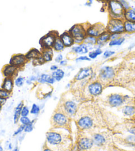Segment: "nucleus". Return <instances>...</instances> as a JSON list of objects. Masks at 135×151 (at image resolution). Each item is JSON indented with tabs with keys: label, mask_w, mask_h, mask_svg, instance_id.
<instances>
[{
	"label": "nucleus",
	"mask_w": 135,
	"mask_h": 151,
	"mask_svg": "<svg viewBox=\"0 0 135 151\" xmlns=\"http://www.w3.org/2000/svg\"><path fill=\"white\" fill-rule=\"evenodd\" d=\"M64 113L68 116V117H73L76 114L78 111V105L73 100H66L63 104Z\"/></svg>",
	"instance_id": "obj_10"
},
{
	"label": "nucleus",
	"mask_w": 135,
	"mask_h": 151,
	"mask_svg": "<svg viewBox=\"0 0 135 151\" xmlns=\"http://www.w3.org/2000/svg\"><path fill=\"white\" fill-rule=\"evenodd\" d=\"M52 49L53 50L56 51V52H62V51H63L64 49H65V47H64V44L59 37L56 38V39L55 40V43H54V45L52 46Z\"/></svg>",
	"instance_id": "obj_26"
},
{
	"label": "nucleus",
	"mask_w": 135,
	"mask_h": 151,
	"mask_svg": "<svg viewBox=\"0 0 135 151\" xmlns=\"http://www.w3.org/2000/svg\"><path fill=\"white\" fill-rule=\"evenodd\" d=\"M59 68V67L58 65H56V64H54V65H52L50 66V70L52 72H54V71H56V70H58Z\"/></svg>",
	"instance_id": "obj_49"
},
{
	"label": "nucleus",
	"mask_w": 135,
	"mask_h": 151,
	"mask_svg": "<svg viewBox=\"0 0 135 151\" xmlns=\"http://www.w3.org/2000/svg\"><path fill=\"white\" fill-rule=\"evenodd\" d=\"M24 106V104L23 101H21L17 107L15 108L14 110V115H13V121H14L15 124H17L19 121L21 117V109Z\"/></svg>",
	"instance_id": "obj_24"
},
{
	"label": "nucleus",
	"mask_w": 135,
	"mask_h": 151,
	"mask_svg": "<svg viewBox=\"0 0 135 151\" xmlns=\"http://www.w3.org/2000/svg\"><path fill=\"white\" fill-rule=\"evenodd\" d=\"M91 59L88 57V56L80 55V56L75 58V62H82V61H90Z\"/></svg>",
	"instance_id": "obj_42"
},
{
	"label": "nucleus",
	"mask_w": 135,
	"mask_h": 151,
	"mask_svg": "<svg viewBox=\"0 0 135 151\" xmlns=\"http://www.w3.org/2000/svg\"><path fill=\"white\" fill-rule=\"evenodd\" d=\"M134 11H135V9H134Z\"/></svg>",
	"instance_id": "obj_61"
},
{
	"label": "nucleus",
	"mask_w": 135,
	"mask_h": 151,
	"mask_svg": "<svg viewBox=\"0 0 135 151\" xmlns=\"http://www.w3.org/2000/svg\"><path fill=\"white\" fill-rule=\"evenodd\" d=\"M26 81V78L23 76H18L14 80L15 86H17L18 88H21L24 85Z\"/></svg>",
	"instance_id": "obj_34"
},
{
	"label": "nucleus",
	"mask_w": 135,
	"mask_h": 151,
	"mask_svg": "<svg viewBox=\"0 0 135 151\" xmlns=\"http://www.w3.org/2000/svg\"><path fill=\"white\" fill-rule=\"evenodd\" d=\"M64 45L65 48H71L75 45L74 39L68 31H64L58 37Z\"/></svg>",
	"instance_id": "obj_16"
},
{
	"label": "nucleus",
	"mask_w": 135,
	"mask_h": 151,
	"mask_svg": "<svg viewBox=\"0 0 135 151\" xmlns=\"http://www.w3.org/2000/svg\"><path fill=\"white\" fill-rule=\"evenodd\" d=\"M71 83H68V84L66 85V88H70V86H71Z\"/></svg>",
	"instance_id": "obj_54"
},
{
	"label": "nucleus",
	"mask_w": 135,
	"mask_h": 151,
	"mask_svg": "<svg viewBox=\"0 0 135 151\" xmlns=\"http://www.w3.org/2000/svg\"><path fill=\"white\" fill-rule=\"evenodd\" d=\"M3 151H5V150H3Z\"/></svg>",
	"instance_id": "obj_62"
},
{
	"label": "nucleus",
	"mask_w": 135,
	"mask_h": 151,
	"mask_svg": "<svg viewBox=\"0 0 135 151\" xmlns=\"http://www.w3.org/2000/svg\"><path fill=\"white\" fill-rule=\"evenodd\" d=\"M41 55L44 58L46 63H49L52 60L53 58V49L52 48H47V49L41 50Z\"/></svg>",
	"instance_id": "obj_23"
},
{
	"label": "nucleus",
	"mask_w": 135,
	"mask_h": 151,
	"mask_svg": "<svg viewBox=\"0 0 135 151\" xmlns=\"http://www.w3.org/2000/svg\"><path fill=\"white\" fill-rule=\"evenodd\" d=\"M116 75L115 68L112 66H104L101 67L98 76V80L103 83H109L114 79Z\"/></svg>",
	"instance_id": "obj_4"
},
{
	"label": "nucleus",
	"mask_w": 135,
	"mask_h": 151,
	"mask_svg": "<svg viewBox=\"0 0 135 151\" xmlns=\"http://www.w3.org/2000/svg\"><path fill=\"white\" fill-rule=\"evenodd\" d=\"M103 50L101 48L96 47L95 49L91 51H89L88 52V57L90 58L91 60H93L96 59L98 56L101 55L103 54Z\"/></svg>",
	"instance_id": "obj_29"
},
{
	"label": "nucleus",
	"mask_w": 135,
	"mask_h": 151,
	"mask_svg": "<svg viewBox=\"0 0 135 151\" xmlns=\"http://www.w3.org/2000/svg\"><path fill=\"white\" fill-rule=\"evenodd\" d=\"M59 35L58 32L52 31L48 32L45 35L43 36L40 39V45L41 49H47V48H52V46L55 43L56 38L58 37Z\"/></svg>",
	"instance_id": "obj_5"
},
{
	"label": "nucleus",
	"mask_w": 135,
	"mask_h": 151,
	"mask_svg": "<svg viewBox=\"0 0 135 151\" xmlns=\"http://www.w3.org/2000/svg\"><path fill=\"white\" fill-rule=\"evenodd\" d=\"M93 70L91 67H85L82 68L78 71L76 75L74 77V81L75 82H80V81L90 78L91 74L93 73Z\"/></svg>",
	"instance_id": "obj_12"
},
{
	"label": "nucleus",
	"mask_w": 135,
	"mask_h": 151,
	"mask_svg": "<svg viewBox=\"0 0 135 151\" xmlns=\"http://www.w3.org/2000/svg\"><path fill=\"white\" fill-rule=\"evenodd\" d=\"M3 147L1 146V145H0V151H3Z\"/></svg>",
	"instance_id": "obj_59"
},
{
	"label": "nucleus",
	"mask_w": 135,
	"mask_h": 151,
	"mask_svg": "<svg viewBox=\"0 0 135 151\" xmlns=\"http://www.w3.org/2000/svg\"><path fill=\"white\" fill-rule=\"evenodd\" d=\"M51 76L55 78L56 82H60L63 79L64 76H65V72L62 69L58 68L56 71H54L51 74Z\"/></svg>",
	"instance_id": "obj_27"
},
{
	"label": "nucleus",
	"mask_w": 135,
	"mask_h": 151,
	"mask_svg": "<svg viewBox=\"0 0 135 151\" xmlns=\"http://www.w3.org/2000/svg\"><path fill=\"white\" fill-rule=\"evenodd\" d=\"M106 7L110 18L123 19L125 10L119 0H108Z\"/></svg>",
	"instance_id": "obj_1"
},
{
	"label": "nucleus",
	"mask_w": 135,
	"mask_h": 151,
	"mask_svg": "<svg viewBox=\"0 0 135 151\" xmlns=\"http://www.w3.org/2000/svg\"><path fill=\"white\" fill-rule=\"evenodd\" d=\"M71 52L74 55H85L86 54H88L89 50L87 45L83 42L82 44L74 45L71 47Z\"/></svg>",
	"instance_id": "obj_18"
},
{
	"label": "nucleus",
	"mask_w": 135,
	"mask_h": 151,
	"mask_svg": "<svg viewBox=\"0 0 135 151\" xmlns=\"http://www.w3.org/2000/svg\"><path fill=\"white\" fill-rule=\"evenodd\" d=\"M129 133H131V134H134V135H135V127H132V128H131V129L129 130Z\"/></svg>",
	"instance_id": "obj_52"
},
{
	"label": "nucleus",
	"mask_w": 135,
	"mask_h": 151,
	"mask_svg": "<svg viewBox=\"0 0 135 151\" xmlns=\"http://www.w3.org/2000/svg\"><path fill=\"white\" fill-rule=\"evenodd\" d=\"M5 131L4 130H2V131H1V134H4V133H5Z\"/></svg>",
	"instance_id": "obj_60"
},
{
	"label": "nucleus",
	"mask_w": 135,
	"mask_h": 151,
	"mask_svg": "<svg viewBox=\"0 0 135 151\" xmlns=\"http://www.w3.org/2000/svg\"><path fill=\"white\" fill-rule=\"evenodd\" d=\"M120 2L121 3V4L123 5V6L124 7V9L125 10H127L129 9V6H128V4L125 0H119Z\"/></svg>",
	"instance_id": "obj_47"
},
{
	"label": "nucleus",
	"mask_w": 135,
	"mask_h": 151,
	"mask_svg": "<svg viewBox=\"0 0 135 151\" xmlns=\"http://www.w3.org/2000/svg\"><path fill=\"white\" fill-rule=\"evenodd\" d=\"M106 31L110 34L118 33L122 35L124 31V21L123 19L109 18L106 25Z\"/></svg>",
	"instance_id": "obj_3"
},
{
	"label": "nucleus",
	"mask_w": 135,
	"mask_h": 151,
	"mask_svg": "<svg viewBox=\"0 0 135 151\" xmlns=\"http://www.w3.org/2000/svg\"><path fill=\"white\" fill-rule=\"evenodd\" d=\"M122 112L124 115L127 116H131L135 114V107L133 106H126L122 109Z\"/></svg>",
	"instance_id": "obj_32"
},
{
	"label": "nucleus",
	"mask_w": 135,
	"mask_h": 151,
	"mask_svg": "<svg viewBox=\"0 0 135 151\" xmlns=\"http://www.w3.org/2000/svg\"><path fill=\"white\" fill-rule=\"evenodd\" d=\"M123 19L125 21L135 23V11L132 9L125 10L124 13Z\"/></svg>",
	"instance_id": "obj_25"
},
{
	"label": "nucleus",
	"mask_w": 135,
	"mask_h": 151,
	"mask_svg": "<svg viewBox=\"0 0 135 151\" xmlns=\"http://www.w3.org/2000/svg\"><path fill=\"white\" fill-rule=\"evenodd\" d=\"M40 107L38 106L37 104H34L32 106L31 109V113L33 115H38L40 113Z\"/></svg>",
	"instance_id": "obj_38"
},
{
	"label": "nucleus",
	"mask_w": 135,
	"mask_h": 151,
	"mask_svg": "<svg viewBox=\"0 0 135 151\" xmlns=\"http://www.w3.org/2000/svg\"><path fill=\"white\" fill-rule=\"evenodd\" d=\"M107 103L112 107H117L123 104L125 98L118 93H112L107 97Z\"/></svg>",
	"instance_id": "obj_11"
},
{
	"label": "nucleus",
	"mask_w": 135,
	"mask_h": 151,
	"mask_svg": "<svg viewBox=\"0 0 135 151\" xmlns=\"http://www.w3.org/2000/svg\"><path fill=\"white\" fill-rule=\"evenodd\" d=\"M43 151H52V150H51L49 149H48V148H46V149H45L44 150H43Z\"/></svg>",
	"instance_id": "obj_56"
},
{
	"label": "nucleus",
	"mask_w": 135,
	"mask_h": 151,
	"mask_svg": "<svg viewBox=\"0 0 135 151\" xmlns=\"http://www.w3.org/2000/svg\"><path fill=\"white\" fill-rule=\"evenodd\" d=\"M11 96V93L0 88V98L7 99L10 98Z\"/></svg>",
	"instance_id": "obj_36"
},
{
	"label": "nucleus",
	"mask_w": 135,
	"mask_h": 151,
	"mask_svg": "<svg viewBox=\"0 0 135 151\" xmlns=\"http://www.w3.org/2000/svg\"><path fill=\"white\" fill-rule=\"evenodd\" d=\"M83 43H85L88 46H96L97 38L95 37L86 35L84 40H83Z\"/></svg>",
	"instance_id": "obj_31"
},
{
	"label": "nucleus",
	"mask_w": 135,
	"mask_h": 151,
	"mask_svg": "<svg viewBox=\"0 0 135 151\" xmlns=\"http://www.w3.org/2000/svg\"><path fill=\"white\" fill-rule=\"evenodd\" d=\"M93 125V119L89 116H83L78 121V126L82 130H88L92 127Z\"/></svg>",
	"instance_id": "obj_15"
},
{
	"label": "nucleus",
	"mask_w": 135,
	"mask_h": 151,
	"mask_svg": "<svg viewBox=\"0 0 135 151\" xmlns=\"http://www.w3.org/2000/svg\"><path fill=\"white\" fill-rule=\"evenodd\" d=\"M13 151H19V149L17 147H15V149L13 150Z\"/></svg>",
	"instance_id": "obj_58"
},
{
	"label": "nucleus",
	"mask_w": 135,
	"mask_h": 151,
	"mask_svg": "<svg viewBox=\"0 0 135 151\" xmlns=\"http://www.w3.org/2000/svg\"><path fill=\"white\" fill-rule=\"evenodd\" d=\"M68 31L74 38L75 45H80L83 42V40L86 36L85 24H75Z\"/></svg>",
	"instance_id": "obj_2"
},
{
	"label": "nucleus",
	"mask_w": 135,
	"mask_h": 151,
	"mask_svg": "<svg viewBox=\"0 0 135 151\" xmlns=\"http://www.w3.org/2000/svg\"><path fill=\"white\" fill-rule=\"evenodd\" d=\"M93 145V142L92 139L88 137H83L78 141V148L80 150H89L90 149Z\"/></svg>",
	"instance_id": "obj_19"
},
{
	"label": "nucleus",
	"mask_w": 135,
	"mask_h": 151,
	"mask_svg": "<svg viewBox=\"0 0 135 151\" xmlns=\"http://www.w3.org/2000/svg\"><path fill=\"white\" fill-rule=\"evenodd\" d=\"M124 31L125 33H134L135 32V23L124 21Z\"/></svg>",
	"instance_id": "obj_28"
},
{
	"label": "nucleus",
	"mask_w": 135,
	"mask_h": 151,
	"mask_svg": "<svg viewBox=\"0 0 135 151\" xmlns=\"http://www.w3.org/2000/svg\"><path fill=\"white\" fill-rule=\"evenodd\" d=\"M2 107H3V106H2V105L0 104V112L1 111V110H2Z\"/></svg>",
	"instance_id": "obj_57"
},
{
	"label": "nucleus",
	"mask_w": 135,
	"mask_h": 151,
	"mask_svg": "<svg viewBox=\"0 0 135 151\" xmlns=\"http://www.w3.org/2000/svg\"><path fill=\"white\" fill-rule=\"evenodd\" d=\"M115 54V51L111 50H106L103 52V58L105 59L109 58L110 57H111V56H113Z\"/></svg>",
	"instance_id": "obj_37"
},
{
	"label": "nucleus",
	"mask_w": 135,
	"mask_h": 151,
	"mask_svg": "<svg viewBox=\"0 0 135 151\" xmlns=\"http://www.w3.org/2000/svg\"><path fill=\"white\" fill-rule=\"evenodd\" d=\"M68 116L65 113L58 111L52 117L53 125L56 128H65L68 125Z\"/></svg>",
	"instance_id": "obj_7"
},
{
	"label": "nucleus",
	"mask_w": 135,
	"mask_h": 151,
	"mask_svg": "<svg viewBox=\"0 0 135 151\" xmlns=\"http://www.w3.org/2000/svg\"><path fill=\"white\" fill-rule=\"evenodd\" d=\"M19 121L21 123V124H22L23 125H25V126L29 125V124H30L32 121L30 120V119H29L28 117H23V116H21V117H20Z\"/></svg>",
	"instance_id": "obj_40"
},
{
	"label": "nucleus",
	"mask_w": 135,
	"mask_h": 151,
	"mask_svg": "<svg viewBox=\"0 0 135 151\" xmlns=\"http://www.w3.org/2000/svg\"><path fill=\"white\" fill-rule=\"evenodd\" d=\"M121 37V34H118V33H112L111 34V37H110V40H114L116 39H118Z\"/></svg>",
	"instance_id": "obj_46"
},
{
	"label": "nucleus",
	"mask_w": 135,
	"mask_h": 151,
	"mask_svg": "<svg viewBox=\"0 0 135 151\" xmlns=\"http://www.w3.org/2000/svg\"><path fill=\"white\" fill-rule=\"evenodd\" d=\"M40 74H37L36 75H32L31 76H29L27 79L25 81V83H27V85H31L33 84V83L35 82H37V80H38V78H39V76Z\"/></svg>",
	"instance_id": "obj_35"
},
{
	"label": "nucleus",
	"mask_w": 135,
	"mask_h": 151,
	"mask_svg": "<svg viewBox=\"0 0 135 151\" xmlns=\"http://www.w3.org/2000/svg\"><path fill=\"white\" fill-rule=\"evenodd\" d=\"M125 141L126 143L130 145H135V135H129L126 137Z\"/></svg>",
	"instance_id": "obj_39"
},
{
	"label": "nucleus",
	"mask_w": 135,
	"mask_h": 151,
	"mask_svg": "<svg viewBox=\"0 0 135 151\" xmlns=\"http://www.w3.org/2000/svg\"><path fill=\"white\" fill-rule=\"evenodd\" d=\"M19 69L17 67L11 65V64H6L5 65L1 70V73L4 78H14L15 76L18 73Z\"/></svg>",
	"instance_id": "obj_13"
},
{
	"label": "nucleus",
	"mask_w": 135,
	"mask_h": 151,
	"mask_svg": "<svg viewBox=\"0 0 135 151\" xmlns=\"http://www.w3.org/2000/svg\"><path fill=\"white\" fill-rule=\"evenodd\" d=\"M110 37L111 34L107 31L102 33L97 38V45L96 47L102 48L105 46H106L110 41Z\"/></svg>",
	"instance_id": "obj_17"
},
{
	"label": "nucleus",
	"mask_w": 135,
	"mask_h": 151,
	"mask_svg": "<svg viewBox=\"0 0 135 151\" xmlns=\"http://www.w3.org/2000/svg\"><path fill=\"white\" fill-rule=\"evenodd\" d=\"M47 140L48 143L52 145H57L61 143L62 141V137L60 134L55 131H49L46 134Z\"/></svg>",
	"instance_id": "obj_14"
},
{
	"label": "nucleus",
	"mask_w": 135,
	"mask_h": 151,
	"mask_svg": "<svg viewBox=\"0 0 135 151\" xmlns=\"http://www.w3.org/2000/svg\"><path fill=\"white\" fill-rule=\"evenodd\" d=\"M34 121H35V119L32 121L30 124H29V125L25 126V129H24V131H25V133H30V132H31L33 130V125H34Z\"/></svg>",
	"instance_id": "obj_41"
},
{
	"label": "nucleus",
	"mask_w": 135,
	"mask_h": 151,
	"mask_svg": "<svg viewBox=\"0 0 135 151\" xmlns=\"http://www.w3.org/2000/svg\"><path fill=\"white\" fill-rule=\"evenodd\" d=\"M7 148H8V149H9V150H11L12 149V144L9 143V145H8Z\"/></svg>",
	"instance_id": "obj_53"
},
{
	"label": "nucleus",
	"mask_w": 135,
	"mask_h": 151,
	"mask_svg": "<svg viewBox=\"0 0 135 151\" xmlns=\"http://www.w3.org/2000/svg\"><path fill=\"white\" fill-rule=\"evenodd\" d=\"M92 140L93 142V145H96L98 147H101L104 145L106 142V139L101 134H94L92 137Z\"/></svg>",
	"instance_id": "obj_22"
},
{
	"label": "nucleus",
	"mask_w": 135,
	"mask_h": 151,
	"mask_svg": "<svg viewBox=\"0 0 135 151\" xmlns=\"http://www.w3.org/2000/svg\"><path fill=\"white\" fill-rule=\"evenodd\" d=\"M15 83H14V78H4V80L1 83V88L9 92L12 93L14 88Z\"/></svg>",
	"instance_id": "obj_20"
},
{
	"label": "nucleus",
	"mask_w": 135,
	"mask_h": 151,
	"mask_svg": "<svg viewBox=\"0 0 135 151\" xmlns=\"http://www.w3.org/2000/svg\"><path fill=\"white\" fill-rule=\"evenodd\" d=\"M93 3V0H88V1L85 3L84 5L86 7H91Z\"/></svg>",
	"instance_id": "obj_48"
},
{
	"label": "nucleus",
	"mask_w": 135,
	"mask_h": 151,
	"mask_svg": "<svg viewBox=\"0 0 135 151\" xmlns=\"http://www.w3.org/2000/svg\"><path fill=\"white\" fill-rule=\"evenodd\" d=\"M105 31H106V26L101 23L95 24H85L86 35L98 38Z\"/></svg>",
	"instance_id": "obj_6"
},
{
	"label": "nucleus",
	"mask_w": 135,
	"mask_h": 151,
	"mask_svg": "<svg viewBox=\"0 0 135 151\" xmlns=\"http://www.w3.org/2000/svg\"><path fill=\"white\" fill-rule=\"evenodd\" d=\"M6 102H7V99L0 98V104L2 105V106H4V105L6 104Z\"/></svg>",
	"instance_id": "obj_51"
},
{
	"label": "nucleus",
	"mask_w": 135,
	"mask_h": 151,
	"mask_svg": "<svg viewBox=\"0 0 135 151\" xmlns=\"http://www.w3.org/2000/svg\"><path fill=\"white\" fill-rule=\"evenodd\" d=\"M40 56H41V51L39 50L37 48H31L25 55L26 58L28 61L35 60V59L40 57Z\"/></svg>",
	"instance_id": "obj_21"
},
{
	"label": "nucleus",
	"mask_w": 135,
	"mask_h": 151,
	"mask_svg": "<svg viewBox=\"0 0 135 151\" xmlns=\"http://www.w3.org/2000/svg\"><path fill=\"white\" fill-rule=\"evenodd\" d=\"M29 113H30V111H29V107L27 106H23L22 109H21V115L23 116V117H27Z\"/></svg>",
	"instance_id": "obj_43"
},
{
	"label": "nucleus",
	"mask_w": 135,
	"mask_h": 151,
	"mask_svg": "<svg viewBox=\"0 0 135 151\" xmlns=\"http://www.w3.org/2000/svg\"><path fill=\"white\" fill-rule=\"evenodd\" d=\"M50 76V74H41L39 76V78H38L37 82L40 83V84H47V82L49 77Z\"/></svg>",
	"instance_id": "obj_33"
},
{
	"label": "nucleus",
	"mask_w": 135,
	"mask_h": 151,
	"mask_svg": "<svg viewBox=\"0 0 135 151\" xmlns=\"http://www.w3.org/2000/svg\"><path fill=\"white\" fill-rule=\"evenodd\" d=\"M24 129H25V125H21V126L19 127V128L15 131V132H14V133H13V136L15 137L21 134L23 131H24Z\"/></svg>",
	"instance_id": "obj_44"
},
{
	"label": "nucleus",
	"mask_w": 135,
	"mask_h": 151,
	"mask_svg": "<svg viewBox=\"0 0 135 151\" xmlns=\"http://www.w3.org/2000/svg\"><path fill=\"white\" fill-rule=\"evenodd\" d=\"M98 1H101V2H105V4H106L107 1H108V0H98Z\"/></svg>",
	"instance_id": "obj_55"
},
{
	"label": "nucleus",
	"mask_w": 135,
	"mask_h": 151,
	"mask_svg": "<svg viewBox=\"0 0 135 151\" xmlns=\"http://www.w3.org/2000/svg\"><path fill=\"white\" fill-rule=\"evenodd\" d=\"M63 59H64L63 55H62V54H59V55L56 56V57L55 58V62L57 63H60V62L63 60Z\"/></svg>",
	"instance_id": "obj_45"
},
{
	"label": "nucleus",
	"mask_w": 135,
	"mask_h": 151,
	"mask_svg": "<svg viewBox=\"0 0 135 151\" xmlns=\"http://www.w3.org/2000/svg\"><path fill=\"white\" fill-rule=\"evenodd\" d=\"M59 64H60V65L61 66H65L68 64V60H64V59H63V60H62Z\"/></svg>",
	"instance_id": "obj_50"
},
{
	"label": "nucleus",
	"mask_w": 135,
	"mask_h": 151,
	"mask_svg": "<svg viewBox=\"0 0 135 151\" xmlns=\"http://www.w3.org/2000/svg\"><path fill=\"white\" fill-rule=\"evenodd\" d=\"M27 62L28 60L27 59L25 55H23V54H15V55H13L11 57L9 64L17 67L19 69H20L23 68Z\"/></svg>",
	"instance_id": "obj_9"
},
{
	"label": "nucleus",
	"mask_w": 135,
	"mask_h": 151,
	"mask_svg": "<svg viewBox=\"0 0 135 151\" xmlns=\"http://www.w3.org/2000/svg\"><path fill=\"white\" fill-rule=\"evenodd\" d=\"M125 38L124 37L121 36V37L118 38V39H116L114 40H111L108 43V45L110 47H114L116 46H121L123 43L125 42Z\"/></svg>",
	"instance_id": "obj_30"
},
{
	"label": "nucleus",
	"mask_w": 135,
	"mask_h": 151,
	"mask_svg": "<svg viewBox=\"0 0 135 151\" xmlns=\"http://www.w3.org/2000/svg\"><path fill=\"white\" fill-rule=\"evenodd\" d=\"M104 84L99 80L91 81L87 86V90L91 96L97 97L100 96L103 92Z\"/></svg>",
	"instance_id": "obj_8"
}]
</instances>
